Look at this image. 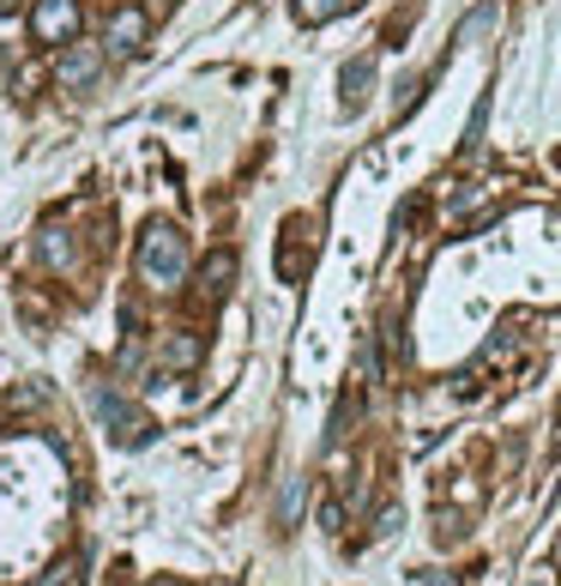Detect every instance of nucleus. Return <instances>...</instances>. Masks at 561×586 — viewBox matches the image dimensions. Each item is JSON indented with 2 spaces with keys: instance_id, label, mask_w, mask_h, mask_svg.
I'll list each match as a JSON object with an SVG mask.
<instances>
[{
  "instance_id": "1",
  "label": "nucleus",
  "mask_w": 561,
  "mask_h": 586,
  "mask_svg": "<svg viewBox=\"0 0 561 586\" xmlns=\"http://www.w3.org/2000/svg\"><path fill=\"white\" fill-rule=\"evenodd\" d=\"M139 273H145L158 290L182 285V273H187V236L175 231L170 219L145 224V236H139Z\"/></svg>"
},
{
  "instance_id": "2",
  "label": "nucleus",
  "mask_w": 561,
  "mask_h": 586,
  "mask_svg": "<svg viewBox=\"0 0 561 586\" xmlns=\"http://www.w3.org/2000/svg\"><path fill=\"white\" fill-rule=\"evenodd\" d=\"M91 412L109 424V436L121 441V448H145V441L158 436V429H151V417L139 412L133 399H121V393H115L109 381H91Z\"/></svg>"
},
{
  "instance_id": "3",
  "label": "nucleus",
  "mask_w": 561,
  "mask_h": 586,
  "mask_svg": "<svg viewBox=\"0 0 561 586\" xmlns=\"http://www.w3.org/2000/svg\"><path fill=\"white\" fill-rule=\"evenodd\" d=\"M79 24H85V7H79V0H36V7H31V36H36L43 49L79 43Z\"/></svg>"
},
{
  "instance_id": "4",
  "label": "nucleus",
  "mask_w": 561,
  "mask_h": 586,
  "mask_svg": "<svg viewBox=\"0 0 561 586\" xmlns=\"http://www.w3.org/2000/svg\"><path fill=\"white\" fill-rule=\"evenodd\" d=\"M104 79V49L97 43H67L55 61V85L61 92H91V85Z\"/></svg>"
},
{
  "instance_id": "5",
  "label": "nucleus",
  "mask_w": 561,
  "mask_h": 586,
  "mask_svg": "<svg viewBox=\"0 0 561 586\" xmlns=\"http://www.w3.org/2000/svg\"><path fill=\"white\" fill-rule=\"evenodd\" d=\"M236 273H241V260H236V248H212L206 260H199V273H194V290H199V302L206 309H218V302L236 290Z\"/></svg>"
},
{
  "instance_id": "6",
  "label": "nucleus",
  "mask_w": 561,
  "mask_h": 586,
  "mask_svg": "<svg viewBox=\"0 0 561 586\" xmlns=\"http://www.w3.org/2000/svg\"><path fill=\"white\" fill-rule=\"evenodd\" d=\"M104 43H109V55H121V61L145 55V43H151V12H145V7H121V12L109 19Z\"/></svg>"
},
{
  "instance_id": "7",
  "label": "nucleus",
  "mask_w": 561,
  "mask_h": 586,
  "mask_svg": "<svg viewBox=\"0 0 561 586\" xmlns=\"http://www.w3.org/2000/svg\"><path fill=\"white\" fill-rule=\"evenodd\" d=\"M368 92H375V55L344 61V73H338V109H344V116H363Z\"/></svg>"
},
{
  "instance_id": "8",
  "label": "nucleus",
  "mask_w": 561,
  "mask_h": 586,
  "mask_svg": "<svg viewBox=\"0 0 561 586\" xmlns=\"http://www.w3.org/2000/svg\"><path fill=\"white\" fill-rule=\"evenodd\" d=\"M495 24H501V7H495V0H477V7H471L465 19H458V31H453V49H477L483 36L495 31Z\"/></svg>"
},
{
  "instance_id": "9",
  "label": "nucleus",
  "mask_w": 561,
  "mask_h": 586,
  "mask_svg": "<svg viewBox=\"0 0 561 586\" xmlns=\"http://www.w3.org/2000/svg\"><path fill=\"white\" fill-rule=\"evenodd\" d=\"M73 231H61V224H43V236H36V260L48 266V273H67L73 266Z\"/></svg>"
},
{
  "instance_id": "10",
  "label": "nucleus",
  "mask_w": 561,
  "mask_h": 586,
  "mask_svg": "<svg viewBox=\"0 0 561 586\" xmlns=\"http://www.w3.org/2000/svg\"><path fill=\"white\" fill-rule=\"evenodd\" d=\"M350 7H363V0H290V12H296V24H333V19H344Z\"/></svg>"
},
{
  "instance_id": "11",
  "label": "nucleus",
  "mask_w": 561,
  "mask_h": 586,
  "mask_svg": "<svg viewBox=\"0 0 561 586\" xmlns=\"http://www.w3.org/2000/svg\"><path fill=\"white\" fill-rule=\"evenodd\" d=\"M199 356H206V339L199 333H170L163 339V369H199Z\"/></svg>"
},
{
  "instance_id": "12",
  "label": "nucleus",
  "mask_w": 561,
  "mask_h": 586,
  "mask_svg": "<svg viewBox=\"0 0 561 586\" xmlns=\"http://www.w3.org/2000/svg\"><path fill=\"white\" fill-rule=\"evenodd\" d=\"M356 417H363V399H356V387H344V393H338V405H333V424H326V448H338V441L350 436Z\"/></svg>"
},
{
  "instance_id": "13",
  "label": "nucleus",
  "mask_w": 561,
  "mask_h": 586,
  "mask_svg": "<svg viewBox=\"0 0 561 586\" xmlns=\"http://www.w3.org/2000/svg\"><path fill=\"white\" fill-rule=\"evenodd\" d=\"M309 242H278V278H284V285H302V278H309Z\"/></svg>"
},
{
  "instance_id": "14",
  "label": "nucleus",
  "mask_w": 561,
  "mask_h": 586,
  "mask_svg": "<svg viewBox=\"0 0 561 586\" xmlns=\"http://www.w3.org/2000/svg\"><path fill=\"white\" fill-rule=\"evenodd\" d=\"M302 502H309V478H290V483H284V496H278V532H296Z\"/></svg>"
},
{
  "instance_id": "15",
  "label": "nucleus",
  "mask_w": 561,
  "mask_h": 586,
  "mask_svg": "<svg viewBox=\"0 0 561 586\" xmlns=\"http://www.w3.org/2000/svg\"><path fill=\"white\" fill-rule=\"evenodd\" d=\"M36 586H85V556H61V563L48 568Z\"/></svg>"
},
{
  "instance_id": "16",
  "label": "nucleus",
  "mask_w": 561,
  "mask_h": 586,
  "mask_svg": "<svg viewBox=\"0 0 561 586\" xmlns=\"http://www.w3.org/2000/svg\"><path fill=\"white\" fill-rule=\"evenodd\" d=\"M399 502H387V508H380V514H375V532H380V539H387V532H399Z\"/></svg>"
},
{
  "instance_id": "17",
  "label": "nucleus",
  "mask_w": 561,
  "mask_h": 586,
  "mask_svg": "<svg viewBox=\"0 0 561 586\" xmlns=\"http://www.w3.org/2000/svg\"><path fill=\"white\" fill-rule=\"evenodd\" d=\"M321 526H326V532L344 526V502H333V496H326V502H321Z\"/></svg>"
},
{
  "instance_id": "18",
  "label": "nucleus",
  "mask_w": 561,
  "mask_h": 586,
  "mask_svg": "<svg viewBox=\"0 0 561 586\" xmlns=\"http://www.w3.org/2000/svg\"><path fill=\"white\" fill-rule=\"evenodd\" d=\"M145 12H151V19H170V12H175V0H145Z\"/></svg>"
},
{
  "instance_id": "19",
  "label": "nucleus",
  "mask_w": 561,
  "mask_h": 586,
  "mask_svg": "<svg viewBox=\"0 0 561 586\" xmlns=\"http://www.w3.org/2000/svg\"><path fill=\"white\" fill-rule=\"evenodd\" d=\"M526 586H555V568H531V580Z\"/></svg>"
},
{
  "instance_id": "20",
  "label": "nucleus",
  "mask_w": 561,
  "mask_h": 586,
  "mask_svg": "<svg viewBox=\"0 0 561 586\" xmlns=\"http://www.w3.org/2000/svg\"><path fill=\"white\" fill-rule=\"evenodd\" d=\"M31 0H0V19H12V12H24Z\"/></svg>"
},
{
  "instance_id": "21",
  "label": "nucleus",
  "mask_w": 561,
  "mask_h": 586,
  "mask_svg": "<svg viewBox=\"0 0 561 586\" xmlns=\"http://www.w3.org/2000/svg\"><path fill=\"white\" fill-rule=\"evenodd\" d=\"M145 586H187V580H170V575H163V580H145Z\"/></svg>"
}]
</instances>
